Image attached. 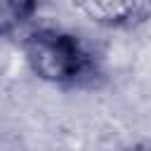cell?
Instances as JSON below:
<instances>
[{"label": "cell", "instance_id": "cell-1", "mask_svg": "<svg viewBox=\"0 0 151 151\" xmlns=\"http://www.w3.org/2000/svg\"><path fill=\"white\" fill-rule=\"evenodd\" d=\"M21 54L28 71L59 90H94L104 71L94 50L73 31L59 26H28L21 33Z\"/></svg>", "mask_w": 151, "mask_h": 151}, {"label": "cell", "instance_id": "cell-2", "mask_svg": "<svg viewBox=\"0 0 151 151\" xmlns=\"http://www.w3.org/2000/svg\"><path fill=\"white\" fill-rule=\"evenodd\" d=\"M92 24L116 31L139 28L151 21V0H71Z\"/></svg>", "mask_w": 151, "mask_h": 151}, {"label": "cell", "instance_id": "cell-3", "mask_svg": "<svg viewBox=\"0 0 151 151\" xmlns=\"http://www.w3.org/2000/svg\"><path fill=\"white\" fill-rule=\"evenodd\" d=\"M40 0H0V24L2 35H12L14 31H26L31 26V19L38 12Z\"/></svg>", "mask_w": 151, "mask_h": 151}, {"label": "cell", "instance_id": "cell-4", "mask_svg": "<svg viewBox=\"0 0 151 151\" xmlns=\"http://www.w3.org/2000/svg\"><path fill=\"white\" fill-rule=\"evenodd\" d=\"M118 151H151V146H146V144H130V146H123Z\"/></svg>", "mask_w": 151, "mask_h": 151}]
</instances>
